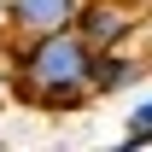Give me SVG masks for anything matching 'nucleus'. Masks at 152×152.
Returning a JSON list of instances; mask_svg holds the SVG:
<instances>
[{
    "instance_id": "obj_2",
    "label": "nucleus",
    "mask_w": 152,
    "mask_h": 152,
    "mask_svg": "<svg viewBox=\"0 0 152 152\" xmlns=\"http://www.w3.org/2000/svg\"><path fill=\"white\" fill-rule=\"evenodd\" d=\"M76 29H82V41L88 47H123V41L134 35V12L129 6H117V0H82L76 6Z\"/></svg>"
},
{
    "instance_id": "obj_6",
    "label": "nucleus",
    "mask_w": 152,
    "mask_h": 152,
    "mask_svg": "<svg viewBox=\"0 0 152 152\" xmlns=\"http://www.w3.org/2000/svg\"><path fill=\"white\" fill-rule=\"evenodd\" d=\"M0 35H6V0H0Z\"/></svg>"
},
{
    "instance_id": "obj_4",
    "label": "nucleus",
    "mask_w": 152,
    "mask_h": 152,
    "mask_svg": "<svg viewBox=\"0 0 152 152\" xmlns=\"http://www.w3.org/2000/svg\"><path fill=\"white\" fill-rule=\"evenodd\" d=\"M140 58H129L123 47H99L94 53V64H88V88H94V99H105V94H123V88H134L140 82Z\"/></svg>"
},
{
    "instance_id": "obj_3",
    "label": "nucleus",
    "mask_w": 152,
    "mask_h": 152,
    "mask_svg": "<svg viewBox=\"0 0 152 152\" xmlns=\"http://www.w3.org/2000/svg\"><path fill=\"white\" fill-rule=\"evenodd\" d=\"M76 6L82 0H6V29L12 35H47V29H64L76 23Z\"/></svg>"
},
{
    "instance_id": "obj_5",
    "label": "nucleus",
    "mask_w": 152,
    "mask_h": 152,
    "mask_svg": "<svg viewBox=\"0 0 152 152\" xmlns=\"http://www.w3.org/2000/svg\"><path fill=\"white\" fill-rule=\"evenodd\" d=\"M123 146H152V99H140L129 111V129H123Z\"/></svg>"
},
{
    "instance_id": "obj_1",
    "label": "nucleus",
    "mask_w": 152,
    "mask_h": 152,
    "mask_svg": "<svg viewBox=\"0 0 152 152\" xmlns=\"http://www.w3.org/2000/svg\"><path fill=\"white\" fill-rule=\"evenodd\" d=\"M88 64H94V47L82 41L76 23L47 29V35H23L12 47V94L35 111H76L94 99Z\"/></svg>"
}]
</instances>
